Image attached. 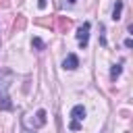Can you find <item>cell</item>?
<instances>
[{"instance_id": "1", "label": "cell", "mask_w": 133, "mask_h": 133, "mask_svg": "<svg viewBox=\"0 0 133 133\" xmlns=\"http://www.w3.org/2000/svg\"><path fill=\"white\" fill-rule=\"evenodd\" d=\"M12 81L10 71H0V110H12V100L8 96V85Z\"/></svg>"}, {"instance_id": "2", "label": "cell", "mask_w": 133, "mask_h": 133, "mask_svg": "<svg viewBox=\"0 0 133 133\" xmlns=\"http://www.w3.org/2000/svg\"><path fill=\"white\" fill-rule=\"evenodd\" d=\"M89 29H91V23L89 21H85L79 29H77V42H79V46L85 50L87 48V39H89Z\"/></svg>"}, {"instance_id": "3", "label": "cell", "mask_w": 133, "mask_h": 133, "mask_svg": "<svg viewBox=\"0 0 133 133\" xmlns=\"http://www.w3.org/2000/svg\"><path fill=\"white\" fill-rule=\"evenodd\" d=\"M79 66V58H77V54H66V58L62 60V69H66V71H75Z\"/></svg>"}, {"instance_id": "4", "label": "cell", "mask_w": 133, "mask_h": 133, "mask_svg": "<svg viewBox=\"0 0 133 133\" xmlns=\"http://www.w3.org/2000/svg\"><path fill=\"white\" fill-rule=\"evenodd\" d=\"M71 118H73V121H79V123L85 118V108H83V104H75V106H73Z\"/></svg>"}, {"instance_id": "5", "label": "cell", "mask_w": 133, "mask_h": 133, "mask_svg": "<svg viewBox=\"0 0 133 133\" xmlns=\"http://www.w3.org/2000/svg\"><path fill=\"white\" fill-rule=\"evenodd\" d=\"M121 15H123V0H116L114 6H112V19L121 21Z\"/></svg>"}, {"instance_id": "6", "label": "cell", "mask_w": 133, "mask_h": 133, "mask_svg": "<svg viewBox=\"0 0 133 133\" xmlns=\"http://www.w3.org/2000/svg\"><path fill=\"white\" fill-rule=\"evenodd\" d=\"M121 73H123V66H121V64H112V69H110V79L114 81Z\"/></svg>"}, {"instance_id": "7", "label": "cell", "mask_w": 133, "mask_h": 133, "mask_svg": "<svg viewBox=\"0 0 133 133\" xmlns=\"http://www.w3.org/2000/svg\"><path fill=\"white\" fill-rule=\"evenodd\" d=\"M31 46L37 48V50H44V42H42L39 37H33V39H31Z\"/></svg>"}, {"instance_id": "8", "label": "cell", "mask_w": 133, "mask_h": 133, "mask_svg": "<svg viewBox=\"0 0 133 133\" xmlns=\"http://www.w3.org/2000/svg\"><path fill=\"white\" fill-rule=\"evenodd\" d=\"M69 129H71V131H79V129H81V123H79V121H71V123H69Z\"/></svg>"}, {"instance_id": "9", "label": "cell", "mask_w": 133, "mask_h": 133, "mask_svg": "<svg viewBox=\"0 0 133 133\" xmlns=\"http://www.w3.org/2000/svg\"><path fill=\"white\" fill-rule=\"evenodd\" d=\"M131 46H133V39L127 37V39H125V48H131Z\"/></svg>"}, {"instance_id": "10", "label": "cell", "mask_w": 133, "mask_h": 133, "mask_svg": "<svg viewBox=\"0 0 133 133\" xmlns=\"http://www.w3.org/2000/svg\"><path fill=\"white\" fill-rule=\"evenodd\" d=\"M37 6H39V8H46V0H39V2H37Z\"/></svg>"}, {"instance_id": "11", "label": "cell", "mask_w": 133, "mask_h": 133, "mask_svg": "<svg viewBox=\"0 0 133 133\" xmlns=\"http://www.w3.org/2000/svg\"><path fill=\"white\" fill-rule=\"evenodd\" d=\"M75 2H77V0H69V4H75Z\"/></svg>"}]
</instances>
